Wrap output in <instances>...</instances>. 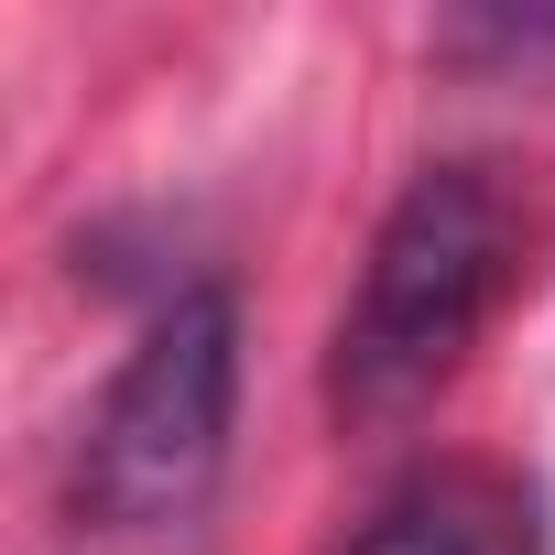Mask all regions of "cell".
I'll list each match as a JSON object with an SVG mask.
<instances>
[{
	"mask_svg": "<svg viewBox=\"0 0 555 555\" xmlns=\"http://www.w3.org/2000/svg\"><path fill=\"white\" fill-rule=\"evenodd\" d=\"M501 261H512V207L479 164H436L392 196L371 261H360V295L338 317V349H327V403L360 414V425H392L414 414L457 349L479 338L490 295H501Z\"/></svg>",
	"mask_w": 555,
	"mask_h": 555,
	"instance_id": "6da1fadb",
	"label": "cell"
},
{
	"mask_svg": "<svg viewBox=\"0 0 555 555\" xmlns=\"http://www.w3.org/2000/svg\"><path fill=\"white\" fill-rule=\"evenodd\" d=\"M229 403H240V306L218 284H185L109 371L77 436V533L175 544L229 468Z\"/></svg>",
	"mask_w": 555,
	"mask_h": 555,
	"instance_id": "7a4b0ae2",
	"label": "cell"
},
{
	"mask_svg": "<svg viewBox=\"0 0 555 555\" xmlns=\"http://www.w3.org/2000/svg\"><path fill=\"white\" fill-rule=\"evenodd\" d=\"M349 555H533V533H522V501L501 490V479H425V490H403Z\"/></svg>",
	"mask_w": 555,
	"mask_h": 555,
	"instance_id": "3957f363",
	"label": "cell"
}]
</instances>
